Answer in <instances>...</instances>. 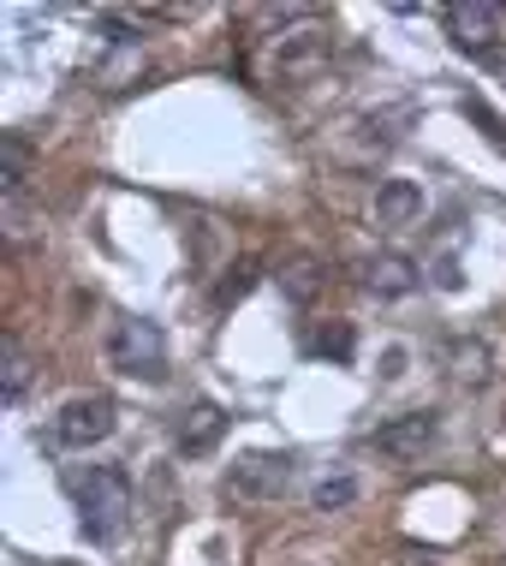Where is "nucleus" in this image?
<instances>
[{"label":"nucleus","instance_id":"obj_1","mask_svg":"<svg viewBox=\"0 0 506 566\" xmlns=\"http://www.w3.org/2000/svg\"><path fill=\"white\" fill-rule=\"evenodd\" d=\"M72 495H78V518H84V531L96 543H107V537L126 531V518H131V478L119 465L78 471V478H72Z\"/></svg>","mask_w":506,"mask_h":566},{"label":"nucleus","instance_id":"obj_2","mask_svg":"<svg viewBox=\"0 0 506 566\" xmlns=\"http://www.w3.org/2000/svg\"><path fill=\"white\" fill-rule=\"evenodd\" d=\"M107 358H114V370H126V376L161 381V376H167V334L149 323V316H131V323L114 328Z\"/></svg>","mask_w":506,"mask_h":566},{"label":"nucleus","instance_id":"obj_3","mask_svg":"<svg viewBox=\"0 0 506 566\" xmlns=\"http://www.w3.org/2000/svg\"><path fill=\"white\" fill-rule=\"evenodd\" d=\"M328 54H334V30L316 24V19H304V24H293V30L274 36L268 66H274V78H310V72L328 66Z\"/></svg>","mask_w":506,"mask_h":566},{"label":"nucleus","instance_id":"obj_4","mask_svg":"<svg viewBox=\"0 0 506 566\" xmlns=\"http://www.w3.org/2000/svg\"><path fill=\"white\" fill-rule=\"evenodd\" d=\"M286 483H293V453H268V448L239 453L233 471H226V495L239 501H274L286 495Z\"/></svg>","mask_w":506,"mask_h":566},{"label":"nucleus","instance_id":"obj_5","mask_svg":"<svg viewBox=\"0 0 506 566\" xmlns=\"http://www.w3.org/2000/svg\"><path fill=\"white\" fill-rule=\"evenodd\" d=\"M114 418H119V406L107 400V394H78V400L60 406L54 436L66 441V448H96V441L114 436Z\"/></svg>","mask_w":506,"mask_h":566},{"label":"nucleus","instance_id":"obj_6","mask_svg":"<svg viewBox=\"0 0 506 566\" xmlns=\"http://www.w3.org/2000/svg\"><path fill=\"white\" fill-rule=\"evenodd\" d=\"M435 411H400V418H388L381 430L370 436V448L381 453V459H418L429 441H435Z\"/></svg>","mask_w":506,"mask_h":566},{"label":"nucleus","instance_id":"obj_7","mask_svg":"<svg viewBox=\"0 0 506 566\" xmlns=\"http://www.w3.org/2000/svg\"><path fill=\"white\" fill-rule=\"evenodd\" d=\"M418 281H423V269L400 251H381L363 263V286H370L376 298H405V293H418Z\"/></svg>","mask_w":506,"mask_h":566},{"label":"nucleus","instance_id":"obj_8","mask_svg":"<svg viewBox=\"0 0 506 566\" xmlns=\"http://www.w3.org/2000/svg\"><path fill=\"white\" fill-rule=\"evenodd\" d=\"M221 436H226V411L214 400H197L186 418H179V453H186V459L214 453V441H221Z\"/></svg>","mask_w":506,"mask_h":566},{"label":"nucleus","instance_id":"obj_9","mask_svg":"<svg viewBox=\"0 0 506 566\" xmlns=\"http://www.w3.org/2000/svg\"><path fill=\"white\" fill-rule=\"evenodd\" d=\"M500 19L506 12L500 7H465V0H458V7H447V30H453V42L458 49H488V42L500 36Z\"/></svg>","mask_w":506,"mask_h":566},{"label":"nucleus","instance_id":"obj_10","mask_svg":"<svg viewBox=\"0 0 506 566\" xmlns=\"http://www.w3.org/2000/svg\"><path fill=\"white\" fill-rule=\"evenodd\" d=\"M411 221H423V186L381 179L376 186V227H411Z\"/></svg>","mask_w":506,"mask_h":566},{"label":"nucleus","instance_id":"obj_11","mask_svg":"<svg viewBox=\"0 0 506 566\" xmlns=\"http://www.w3.org/2000/svg\"><path fill=\"white\" fill-rule=\"evenodd\" d=\"M447 376L458 381V388H488L495 358H488L483 340H453V346H447Z\"/></svg>","mask_w":506,"mask_h":566},{"label":"nucleus","instance_id":"obj_12","mask_svg":"<svg viewBox=\"0 0 506 566\" xmlns=\"http://www.w3.org/2000/svg\"><path fill=\"white\" fill-rule=\"evenodd\" d=\"M30 370H36V364H30V352H24V340L19 334H7V340H0V400H24V388H30Z\"/></svg>","mask_w":506,"mask_h":566},{"label":"nucleus","instance_id":"obj_13","mask_svg":"<svg viewBox=\"0 0 506 566\" xmlns=\"http://www.w3.org/2000/svg\"><path fill=\"white\" fill-rule=\"evenodd\" d=\"M24 179H30V144L24 132H7L0 137V191H7V203L24 191Z\"/></svg>","mask_w":506,"mask_h":566},{"label":"nucleus","instance_id":"obj_14","mask_svg":"<svg viewBox=\"0 0 506 566\" xmlns=\"http://www.w3.org/2000/svg\"><path fill=\"white\" fill-rule=\"evenodd\" d=\"M351 346H358L351 323H328V328H316V334H310V352H316V358H334V364H346V358H351Z\"/></svg>","mask_w":506,"mask_h":566},{"label":"nucleus","instance_id":"obj_15","mask_svg":"<svg viewBox=\"0 0 506 566\" xmlns=\"http://www.w3.org/2000/svg\"><path fill=\"white\" fill-rule=\"evenodd\" d=\"M351 495H358V483H351L346 471H334V478H321L310 489V507L316 513H340V507H351Z\"/></svg>","mask_w":506,"mask_h":566},{"label":"nucleus","instance_id":"obj_16","mask_svg":"<svg viewBox=\"0 0 506 566\" xmlns=\"http://www.w3.org/2000/svg\"><path fill=\"white\" fill-rule=\"evenodd\" d=\"M281 293L293 298V304H310V293H316V263H293V269H281Z\"/></svg>","mask_w":506,"mask_h":566},{"label":"nucleus","instance_id":"obj_17","mask_svg":"<svg viewBox=\"0 0 506 566\" xmlns=\"http://www.w3.org/2000/svg\"><path fill=\"white\" fill-rule=\"evenodd\" d=\"M251 274H256V263H239L221 286H214V304H221V311H226V304H239L244 293H251Z\"/></svg>","mask_w":506,"mask_h":566},{"label":"nucleus","instance_id":"obj_18","mask_svg":"<svg viewBox=\"0 0 506 566\" xmlns=\"http://www.w3.org/2000/svg\"><path fill=\"white\" fill-rule=\"evenodd\" d=\"M465 114H471V119H477V126L488 132V144H495V149H506V126H500L495 114H488V102H477V96H471V102H465Z\"/></svg>","mask_w":506,"mask_h":566},{"label":"nucleus","instance_id":"obj_19","mask_svg":"<svg viewBox=\"0 0 506 566\" xmlns=\"http://www.w3.org/2000/svg\"><path fill=\"white\" fill-rule=\"evenodd\" d=\"M429 274H435V286H441V293H458V263H453V256H441V263L429 269Z\"/></svg>","mask_w":506,"mask_h":566},{"label":"nucleus","instance_id":"obj_20","mask_svg":"<svg viewBox=\"0 0 506 566\" xmlns=\"http://www.w3.org/2000/svg\"><path fill=\"white\" fill-rule=\"evenodd\" d=\"M102 36H107V42H137V30H131L126 19H114V12H107V19H102Z\"/></svg>","mask_w":506,"mask_h":566},{"label":"nucleus","instance_id":"obj_21","mask_svg":"<svg viewBox=\"0 0 506 566\" xmlns=\"http://www.w3.org/2000/svg\"><path fill=\"white\" fill-rule=\"evenodd\" d=\"M393 376H405V352H400V346L381 352V381H393Z\"/></svg>","mask_w":506,"mask_h":566}]
</instances>
